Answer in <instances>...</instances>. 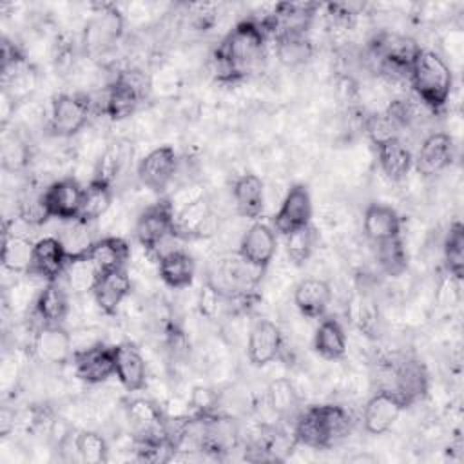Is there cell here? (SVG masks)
<instances>
[{
	"label": "cell",
	"mask_w": 464,
	"mask_h": 464,
	"mask_svg": "<svg viewBox=\"0 0 464 464\" xmlns=\"http://www.w3.org/2000/svg\"><path fill=\"white\" fill-rule=\"evenodd\" d=\"M266 33L259 20L239 22L214 51V72L218 80L234 82L252 72L263 58Z\"/></svg>",
	"instance_id": "6da1fadb"
},
{
	"label": "cell",
	"mask_w": 464,
	"mask_h": 464,
	"mask_svg": "<svg viewBox=\"0 0 464 464\" xmlns=\"http://www.w3.org/2000/svg\"><path fill=\"white\" fill-rule=\"evenodd\" d=\"M352 430L348 411L337 404H319L297 413L294 442L323 450L341 442Z\"/></svg>",
	"instance_id": "7a4b0ae2"
},
{
	"label": "cell",
	"mask_w": 464,
	"mask_h": 464,
	"mask_svg": "<svg viewBox=\"0 0 464 464\" xmlns=\"http://www.w3.org/2000/svg\"><path fill=\"white\" fill-rule=\"evenodd\" d=\"M408 80L420 102L431 111L446 107L453 89V72L440 54L431 49L419 47L411 60Z\"/></svg>",
	"instance_id": "3957f363"
},
{
	"label": "cell",
	"mask_w": 464,
	"mask_h": 464,
	"mask_svg": "<svg viewBox=\"0 0 464 464\" xmlns=\"http://www.w3.org/2000/svg\"><path fill=\"white\" fill-rule=\"evenodd\" d=\"M134 236L138 243L149 250L154 252L156 257L163 252V246L178 239L174 230V208L169 199H161L150 207H147L140 218L136 219Z\"/></svg>",
	"instance_id": "277c9868"
},
{
	"label": "cell",
	"mask_w": 464,
	"mask_h": 464,
	"mask_svg": "<svg viewBox=\"0 0 464 464\" xmlns=\"http://www.w3.org/2000/svg\"><path fill=\"white\" fill-rule=\"evenodd\" d=\"M420 45L410 36L399 33H381L370 42L372 56L388 76H406Z\"/></svg>",
	"instance_id": "5b68a950"
},
{
	"label": "cell",
	"mask_w": 464,
	"mask_h": 464,
	"mask_svg": "<svg viewBox=\"0 0 464 464\" xmlns=\"http://www.w3.org/2000/svg\"><path fill=\"white\" fill-rule=\"evenodd\" d=\"M174 230L178 239H205L219 230V218L205 196H196L174 208Z\"/></svg>",
	"instance_id": "8992f818"
},
{
	"label": "cell",
	"mask_w": 464,
	"mask_h": 464,
	"mask_svg": "<svg viewBox=\"0 0 464 464\" xmlns=\"http://www.w3.org/2000/svg\"><path fill=\"white\" fill-rule=\"evenodd\" d=\"M91 116V100L85 94H58L51 103L49 129L54 136L69 138L80 132Z\"/></svg>",
	"instance_id": "52a82bcc"
},
{
	"label": "cell",
	"mask_w": 464,
	"mask_h": 464,
	"mask_svg": "<svg viewBox=\"0 0 464 464\" xmlns=\"http://www.w3.org/2000/svg\"><path fill=\"white\" fill-rule=\"evenodd\" d=\"M72 364L76 375L87 384L105 382L114 375L116 357L114 346L94 343L91 346L76 348L72 353Z\"/></svg>",
	"instance_id": "ba28073f"
},
{
	"label": "cell",
	"mask_w": 464,
	"mask_h": 464,
	"mask_svg": "<svg viewBox=\"0 0 464 464\" xmlns=\"http://www.w3.org/2000/svg\"><path fill=\"white\" fill-rule=\"evenodd\" d=\"M406 406H410V402L399 392L379 390L364 404V411H362L364 430L372 435H381L388 431Z\"/></svg>",
	"instance_id": "9c48e42d"
},
{
	"label": "cell",
	"mask_w": 464,
	"mask_h": 464,
	"mask_svg": "<svg viewBox=\"0 0 464 464\" xmlns=\"http://www.w3.org/2000/svg\"><path fill=\"white\" fill-rule=\"evenodd\" d=\"M178 156L170 145L158 147L141 158L138 163V178L141 185L156 194H163L174 179Z\"/></svg>",
	"instance_id": "30bf717a"
},
{
	"label": "cell",
	"mask_w": 464,
	"mask_h": 464,
	"mask_svg": "<svg viewBox=\"0 0 464 464\" xmlns=\"http://www.w3.org/2000/svg\"><path fill=\"white\" fill-rule=\"evenodd\" d=\"M312 219V198L303 183L292 185L281 201L279 210L274 216V230L281 236H288L297 228L308 227Z\"/></svg>",
	"instance_id": "8fae6325"
},
{
	"label": "cell",
	"mask_w": 464,
	"mask_h": 464,
	"mask_svg": "<svg viewBox=\"0 0 464 464\" xmlns=\"http://www.w3.org/2000/svg\"><path fill=\"white\" fill-rule=\"evenodd\" d=\"M276 230L266 223L254 221L241 236L237 256L254 268L265 272L276 254Z\"/></svg>",
	"instance_id": "7c38bea8"
},
{
	"label": "cell",
	"mask_w": 464,
	"mask_h": 464,
	"mask_svg": "<svg viewBox=\"0 0 464 464\" xmlns=\"http://www.w3.org/2000/svg\"><path fill=\"white\" fill-rule=\"evenodd\" d=\"M83 199V187L74 178H63L44 188V203L49 218L78 219Z\"/></svg>",
	"instance_id": "4fadbf2b"
},
{
	"label": "cell",
	"mask_w": 464,
	"mask_h": 464,
	"mask_svg": "<svg viewBox=\"0 0 464 464\" xmlns=\"http://www.w3.org/2000/svg\"><path fill=\"white\" fill-rule=\"evenodd\" d=\"M67 263L69 254L65 252L58 236H47L34 241L29 276H36L45 283H53L63 276Z\"/></svg>",
	"instance_id": "5bb4252c"
},
{
	"label": "cell",
	"mask_w": 464,
	"mask_h": 464,
	"mask_svg": "<svg viewBox=\"0 0 464 464\" xmlns=\"http://www.w3.org/2000/svg\"><path fill=\"white\" fill-rule=\"evenodd\" d=\"M123 33V18L118 9L105 7L85 25L83 45L89 53H103L111 49Z\"/></svg>",
	"instance_id": "9a60e30c"
},
{
	"label": "cell",
	"mask_w": 464,
	"mask_h": 464,
	"mask_svg": "<svg viewBox=\"0 0 464 464\" xmlns=\"http://www.w3.org/2000/svg\"><path fill=\"white\" fill-rule=\"evenodd\" d=\"M33 350L38 359L49 364H65L74 353L72 337L63 324L38 326L33 339Z\"/></svg>",
	"instance_id": "2e32d148"
},
{
	"label": "cell",
	"mask_w": 464,
	"mask_h": 464,
	"mask_svg": "<svg viewBox=\"0 0 464 464\" xmlns=\"http://www.w3.org/2000/svg\"><path fill=\"white\" fill-rule=\"evenodd\" d=\"M281 350H283V337L276 323L268 319H257L248 332L246 352H248L250 362L254 366H265L276 361Z\"/></svg>",
	"instance_id": "e0dca14e"
},
{
	"label": "cell",
	"mask_w": 464,
	"mask_h": 464,
	"mask_svg": "<svg viewBox=\"0 0 464 464\" xmlns=\"http://www.w3.org/2000/svg\"><path fill=\"white\" fill-rule=\"evenodd\" d=\"M127 419L134 430L136 439L169 440L165 417L161 410L149 399H132L127 404Z\"/></svg>",
	"instance_id": "ac0fdd59"
},
{
	"label": "cell",
	"mask_w": 464,
	"mask_h": 464,
	"mask_svg": "<svg viewBox=\"0 0 464 464\" xmlns=\"http://www.w3.org/2000/svg\"><path fill=\"white\" fill-rule=\"evenodd\" d=\"M453 158H455L453 138L446 132H433L422 141L413 163L422 176H435L444 169H448Z\"/></svg>",
	"instance_id": "d6986e66"
},
{
	"label": "cell",
	"mask_w": 464,
	"mask_h": 464,
	"mask_svg": "<svg viewBox=\"0 0 464 464\" xmlns=\"http://www.w3.org/2000/svg\"><path fill=\"white\" fill-rule=\"evenodd\" d=\"M91 294L103 314H116L121 301L130 294V277L127 268L98 274Z\"/></svg>",
	"instance_id": "ffe728a7"
},
{
	"label": "cell",
	"mask_w": 464,
	"mask_h": 464,
	"mask_svg": "<svg viewBox=\"0 0 464 464\" xmlns=\"http://www.w3.org/2000/svg\"><path fill=\"white\" fill-rule=\"evenodd\" d=\"M116 368L114 375L127 392H140L147 384V364L140 350L132 343L114 346Z\"/></svg>",
	"instance_id": "44dd1931"
},
{
	"label": "cell",
	"mask_w": 464,
	"mask_h": 464,
	"mask_svg": "<svg viewBox=\"0 0 464 464\" xmlns=\"http://www.w3.org/2000/svg\"><path fill=\"white\" fill-rule=\"evenodd\" d=\"M160 279L174 290H181L192 285L196 265L190 254L181 248H169L158 256Z\"/></svg>",
	"instance_id": "7402d4cb"
},
{
	"label": "cell",
	"mask_w": 464,
	"mask_h": 464,
	"mask_svg": "<svg viewBox=\"0 0 464 464\" xmlns=\"http://www.w3.org/2000/svg\"><path fill=\"white\" fill-rule=\"evenodd\" d=\"M364 236L372 243L401 237V218L395 208L382 203H370L362 216Z\"/></svg>",
	"instance_id": "603a6c76"
},
{
	"label": "cell",
	"mask_w": 464,
	"mask_h": 464,
	"mask_svg": "<svg viewBox=\"0 0 464 464\" xmlns=\"http://www.w3.org/2000/svg\"><path fill=\"white\" fill-rule=\"evenodd\" d=\"M85 256L92 261L98 274L114 272L125 268L130 256V246L123 237L105 236L102 239H96L85 252Z\"/></svg>",
	"instance_id": "cb8c5ba5"
},
{
	"label": "cell",
	"mask_w": 464,
	"mask_h": 464,
	"mask_svg": "<svg viewBox=\"0 0 464 464\" xmlns=\"http://www.w3.org/2000/svg\"><path fill=\"white\" fill-rule=\"evenodd\" d=\"M236 212L246 219H257L265 207V185L256 174H241L232 185Z\"/></svg>",
	"instance_id": "d4e9b609"
},
{
	"label": "cell",
	"mask_w": 464,
	"mask_h": 464,
	"mask_svg": "<svg viewBox=\"0 0 464 464\" xmlns=\"http://www.w3.org/2000/svg\"><path fill=\"white\" fill-rule=\"evenodd\" d=\"M330 301H332V288L323 279L308 277L295 286L294 303L304 317H310V319L324 317Z\"/></svg>",
	"instance_id": "484cf974"
},
{
	"label": "cell",
	"mask_w": 464,
	"mask_h": 464,
	"mask_svg": "<svg viewBox=\"0 0 464 464\" xmlns=\"http://www.w3.org/2000/svg\"><path fill=\"white\" fill-rule=\"evenodd\" d=\"M392 375L395 384L390 390L399 392L410 404L420 399L428 390V375L419 361L402 359L392 364Z\"/></svg>",
	"instance_id": "4316f807"
},
{
	"label": "cell",
	"mask_w": 464,
	"mask_h": 464,
	"mask_svg": "<svg viewBox=\"0 0 464 464\" xmlns=\"http://www.w3.org/2000/svg\"><path fill=\"white\" fill-rule=\"evenodd\" d=\"M375 149H377V160L382 172L392 181L404 179L413 165V156L410 149L404 145V141L399 136H395L377 143Z\"/></svg>",
	"instance_id": "83f0119b"
},
{
	"label": "cell",
	"mask_w": 464,
	"mask_h": 464,
	"mask_svg": "<svg viewBox=\"0 0 464 464\" xmlns=\"http://www.w3.org/2000/svg\"><path fill=\"white\" fill-rule=\"evenodd\" d=\"M69 312L67 292L60 286L58 281L45 283L42 292L34 301V315L40 321V326L45 324H62Z\"/></svg>",
	"instance_id": "f1b7e54d"
},
{
	"label": "cell",
	"mask_w": 464,
	"mask_h": 464,
	"mask_svg": "<svg viewBox=\"0 0 464 464\" xmlns=\"http://www.w3.org/2000/svg\"><path fill=\"white\" fill-rule=\"evenodd\" d=\"M141 100H143L141 92L136 91L121 74H118L116 80L107 89L103 111L111 120L120 121L129 118L138 109Z\"/></svg>",
	"instance_id": "f546056e"
},
{
	"label": "cell",
	"mask_w": 464,
	"mask_h": 464,
	"mask_svg": "<svg viewBox=\"0 0 464 464\" xmlns=\"http://www.w3.org/2000/svg\"><path fill=\"white\" fill-rule=\"evenodd\" d=\"M314 350L326 361L343 359L346 353V334L335 317H324L315 328Z\"/></svg>",
	"instance_id": "4dcf8cb0"
},
{
	"label": "cell",
	"mask_w": 464,
	"mask_h": 464,
	"mask_svg": "<svg viewBox=\"0 0 464 464\" xmlns=\"http://www.w3.org/2000/svg\"><path fill=\"white\" fill-rule=\"evenodd\" d=\"M34 241L24 234L4 232L2 241V265L5 270L14 274H29L33 263Z\"/></svg>",
	"instance_id": "1f68e13d"
},
{
	"label": "cell",
	"mask_w": 464,
	"mask_h": 464,
	"mask_svg": "<svg viewBox=\"0 0 464 464\" xmlns=\"http://www.w3.org/2000/svg\"><path fill=\"white\" fill-rule=\"evenodd\" d=\"M111 203H112V187L91 179L89 185L83 188V199H82L78 219L94 223L111 208Z\"/></svg>",
	"instance_id": "d6a6232c"
},
{
	"label": "cell",
	"mask_w": 464,
	"mask_h": 464,
	"mask_svg": "<svg viewBox=\"0 0 464 464\" xmlns=\"http://www.w3.org/2000/svg\"><path fill=\"white\" fill-rule=\"evenodd\" d=\"M266 402L270 410L283 419L297 417L299 395L294 384L290 382V379H285V377L274 379L266 388Z\"/></svg>",
	"instance_id": "836d02e7"
},
{
	"label": "cell",
	"mask_w": 464,
	"mask_h": 464,
	"mask_svg": "<svg viewBox=\"0 0 464 464\" xmlns=\"http://www.w3.org/2000/svg\"><path fill=\"white\" fill-rule=\"evenodd\" d=\"M276 54L283 65L295 67L312 58L314 47L306 34H286L276 38Z\"/></svg>",
	"instance_id": "e575fe53"
},
{
	"label": "cell",
	"mask_w": 464,
	"mask_h": 464,
	"mask_svg": "<svg viewBox=\"0 0 464 464\" xmlns=\"http://www.w3.org/2000/svg\"><path fill=\"white\" fill-rule=\"evenodd\" d=\"M442 252H444V263H446V270L451 277H455L457 281L462 279L464 274V227L462 223L455 221L446 237H444V245H442Z\"/></svg>",
	"instance_id": "d590c367"
},
{
	"label": "cell",
	"mask_w": 464,
	"mask_h": 464,
	"mask_svg": "<svg viewBox=\"0 0 464 464\" xmlns=\"http://www.w3.org/2000/svg\"><path fill=\"white\" fill-rule=\"evenodd\" d=\"M63 276H65L67 286L74 294H85V292L92 290L94 281L98 277V270L92 265V261L83 254V256L69 257V263L65 266Z\"/></svg>",
	"instance_id": "8d00e7d4"
},
{
	"label": "cell",
	"mask_w": 464,
	"mask_h": 464,
	"mask_svg": "<svg viewBox=\"0 0 464 464\" xmlns=\"http://www.w3.org/2000/svg\"><path fill=\"white\" fill-rule=\"evenodd\" d=\"M375 246H377V261L381 270L392 277L402 276L404 270L408 268V256L402 246V239L401 237L388 239V241L377 243Z\"/></svg>",
	"instance_id": "74e56055"
},
{
	"label": "cell",
	"mask_w": 464,
	"mask_h": 464,
	"mask_svg": "<svg viewBox=\"0 0 464 464\" xmlns=\"http://www.w3.org/2000/svg\"><path fill=\"white\" fill-rule=\"evenodd\" d=\"M74 450L80 459L87 464H102L107 460V442L105 439L91 430H83L74 437Z\"/></svg>",
	"instance_id": "f35d334b"
},
{
	"label": "cell",
	"mask_w": 464,
	"mask_h": 464,
	"mask_svg": "<svg viewBox=\"0 0 464 464\" xmlns=\"http://www.w3.org/2000/svg\"><path fill=\"white\" fill-rule=\"evenodd\" d=\"M285 237H286L288 257L295 265H303L304 261H308V257L312 256V250H314V243H315V232H314L312 225L297 228Z\"/></svg>",
	"instance_id": "ab89813d"
},
{
	"label": "cell",
	"mask_w": 464,
	"mask_h": 464,
	"mask_svg": "<svg viewBox=\"0 0 464 464\" xmlns=\"http://www.w3.org/2000/svg\"><path fill=\"white\" fill-rule=\"evenodd\" d=\"M121 165H123V152H121V147L114 143V145L107 147L105 152L96 161L94 174L91 179L112 187V181L116 179Z\"/></svg>",
	"instance_id": "60d3db41"
},
{
	"label": "cell",
	"mask_w": 464,
	"mask_h": 464,
	"mask_svg": "<svg viewBox=\"0 0 464 464\" xmlns=\"http://www.w3.org/2000/svg\"><path fill=\"white\" fill-rule=\"evenodd\" d=\"M223 301H225V297L221 295V292L210 281H205L199 294H198V310H199V314L207 319H214L218 315L219 306H221Z\"/></svg>",
	"instance_id": "b9f144b4"
},
{
	"label": "cell",
	"mask_w": 464,
	"mask_h": 464,
	"mask_svg": "<svg viewBox=\"0 0 464 464\" xmlns=\"http://www.w3.org/2000/svg\"><path fill=\"white\" fill-rule=\"evenodd\" d=\"M216 404H218V395H216V392H212L210 388L198 386V388L192 390L190 406L198 411V415L212 413V410H214Z\"/></svg>",
	"instance_id": "7bdbcfd3"
}]
</instances>
